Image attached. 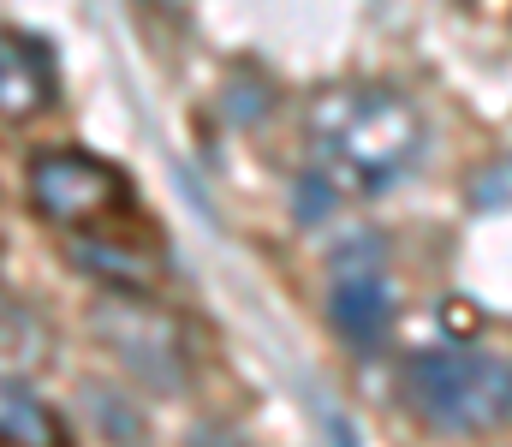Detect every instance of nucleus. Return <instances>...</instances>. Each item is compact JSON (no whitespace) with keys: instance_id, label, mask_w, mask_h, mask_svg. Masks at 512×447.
<instances>
[{"instance_id":"1","label":"nucleus","mask_w":512,"mask_h":447,"mask_svg":"<svg viewBox=\"0 0 512 447\" xmlns=\"http://www.w3.org/2000/svg\"><path fill=\"white\" fill-rule=\"evenodd\" d=\"M304 144H310V167L340 197H382L417 173L429 149V126H423V108L399 84L340 78L310 96Z\"/></svg>"},{"instance_id":"2","label":"nucleus","mask_w":512,"mask_h":447,"mask_svg":"<svg viewBox=\"0 0 512 447\" xmlns=\"http://www.w3.org/2000/svg\"><path fill=\"white\" fill-rule=\"evenodd\" d=\"M393 400L429 436H447V442L501 436L512 430V358L483 352L471 340L417 346L393 370Z\"/></svg>"},{"instance_id":"3","label":"nucleus","mask_w":512,"mask_h":447,"mask_svg":"<svg viewBox=\"0 0 512 447\" xmlns=\"http://www.w3.org/2000/svg\"><path fill=\"white\" fill-rule=\"evenodd\" d=\"M90 334L102 340V352L131 382H143L155 394H179L191 382V340H185L179 316L161 310L149 293H114L108 287L90 310Z\"/></svg>"},{"instance_id":"4","label":"nucleus","mask_w":512,"mask_h":447,"mask_svg":"<svg viewBox=\"0 0 512 447\" xmlns=\"http://www.w3.org/2000/svg\"><path fill=\"white\" fill-rule=\"evenodd\" d=\"M24 197L36 209V221L72 233H96L114 227V215L131 209V179L126 167L90 155V149H36L24 167Z\"/></svg>"},{"instance_id":"5","label":"nucleus","mask_w":512,"mask_h":447,"mask_svg":"<svg viewBox=\"0 0 512 447\" xmlns=\"http://www.w3.org/2000/svg\"><path fill=\"white\" fill-rule=\"evenodd\" d=\"M393 322H399V298H393V281H387L382 263H340L334 281H328V328L346 352L358 358H376L387 340H393Z\"/></svg>"},{"instance_id":"6","label":"nucleus","mask_w":512,"mask_h":447,"mask_svg":"<svg viewBox=\"0 0 512 447\" xmlns=\"http://www.w3.org/2000/svg\"><path fill=\"white\" fill-rule=\"evenodd\" d=\"M60 102V66L54 48L30 30H0V120L24 126Z\"/></svg>"},{"instance_id":"7","label":"nucleus","mask_w":512,"mask_h":447,"mask_svg":"<svg viewBox=\"0 0 512 447\" xmlns=\"http://www.w3.org/2000/svg\"><path fill=\"white\" fill-rule=\"evenodd\" d=\"M0 447H72V430L54 400H42L24 376L0 370Z\"/></svg>"},{"instance_id":"8","label":"nucleus","mask_w":512,"mask_h":447,"mask_svg":"<svg viewBox=\"0 0 512 447\" xmlns=\"http://www.w3.org/2000/svg\"><path fill=\"white\" fill-rule=\"evenodd\" d=\"M72 257L84 263V275H96L114 293H149V281H155V257L131 251L126 239H114V227L72 233Z\"/></svg>"},{"instance_id":"9","label":"nucleus","mask_w":512,"mask_h":447,"mask_svg":"<svg viewBox=\"0 0 512 447\" xmlns=\"http://www.w3.org/2000/svg\"><path fill=\"white\" fill-rule=\"evenodd\" d=\"M161 6H173V0H161Z\"/></svg>"}]
</instances>
